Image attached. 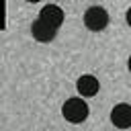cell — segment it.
I'll use <instances>...</instances> for the list:
<instances>
[{
	"label": "cell",
	"instance_id": "obj_1",
	"mask_svg": "<svg viewBox=\"0 0 131 131\" xmlns=\"http://www.w3.org/2000/svg\"><path fill=\"white\" fill-rule=\"evenodd\" d=\"M61 115L66 121L78 125V123H84L90 115V108H88V102L80 96H74V98H68L63 104H61Z\"/></svg>",
	"mask_w": 131,
	"mask_h": 131
},
{
	"label": "cell",
	"instance_id": "obj_2",
	"mask_svg": "<svg viewBox=\"0 0 131 131\" xmlns=\"http://www.w3.org/2000/svg\"><path fill=\"white\" fill-rule=\"evenodd\" d=\"M84 25L90 31H102L108 25V12L102 6H90L84 12Z\"/></svg>",
	"mask_w": 131,
	"mask_h": 131
},
{
	"label": "cell",
	"instance_id": "obj_3",
	"mask_svg": "<svg viewBox=\"0 0 131 131\" xmlns=\"http://www.w3.org/2000/svg\"><path fill=\"white\" fill-rule=\"evenodd\" d=\"M63 18H66V14H63V10H61L57 4H45V6L39 10V20L47 23V25L53 27L55 31L63 25Z\"/></svg>",
	"mask_w": 131,
	"mask_h": 131
},
{
	"label": "cell",
	"instance_id": "obj_4",
	"mask_svg": "<svg viewBox=\"0 0 131 131\" xmlns=\"http://www.w3.org/2000/svg\"><path fill=\"white\" fill-rule=\"evenodd\" d=\"M111 123L117 129H129L131 127V104L121 102V104L113 106V111H111Z\"/></svg>",
	"mask_w": 131,
	"mask_h": 131
},
{
	"label": "cell",
	"instance_id": "obj_5",
	"mask_svg": "<svg viewBox=\"0 0 131 131\" xmlns=\"http://www.w3.org/2000/svg\"><path fill=\"white\" fill-rule=\"evenodd\" d=\"M76 88H78L80 96H84V98H90V96L98 94L100 82L96 80V76H92V74H84V76H80V78L76 80Z\"/></svg>",
	"mask_w": 131,
	"mask_h": 131
},
{
	"label": "cell",
	"instance_id": "obj_6",
	"mask_svg": "<svg viewBox=\"0 0 131 131\" xmlns=\"http://www.w3.org/2000/svg\"><path fill=\"white\" fill-rule=\"evenodd\" d=\"M31 33H33V37L37 39V41H41V43H49V41H53L55 39V29L53 27H49L47 23H43V20H35L33 25H31Z\"/></svg>",
	"mask_w": 131,
	"mask_h": 131
},
{
	"label": "cell",
	"instance_id": "obj_7",
	"mask_svg": "<svg viewBox=\"0 0 131 131\" xmlns=\"http://www.w3.org/2000/svg\"><path fill=\"white\" fill-rule=\"evenodd\" d=\"M125 18H127V25L131 27V6L127 8V14H125Z\"/></svg>",
	"mask_w": 131,
	"mask_h": 131
},
{
	"label": "cell",
	"instance_id": "obj_8",
	"mask_svg": "<svg viewBox=\"0 0 131 131\" xmlns=\"http://www.w3.org/2000/svg\"><path fill=\"white\" fill-rule=\"evenodd\" d=\"M127 68H129V72H131V55H129V59H127Z\"/></svg>",
	"mask_w": 131,
	"mask_h": 131
}]
</instances>
